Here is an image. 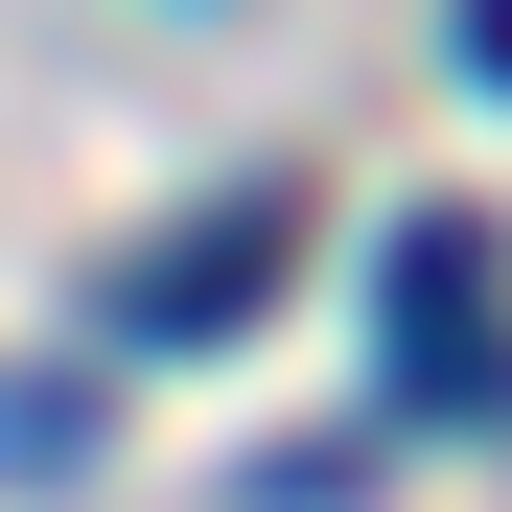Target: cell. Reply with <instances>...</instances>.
Listing matches in <instances>:
<instances>
[{"label": "cell", "instance_id": "cell-1", "mask_svg": "<svg viewBox=\"0 0 512 512\" xmlns=\"http://www.w3.org/2000/svg\"><path fill=\"white\" fill-rule=\"evenodd\" d=\"M256 280H280V187H256V210H210V233H163L140 280H117V326H140V350H163V326H233Z\"/></svg>", "mask_w": 512, "mask_h": 512}]
</instances>
